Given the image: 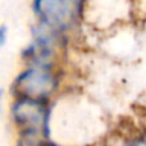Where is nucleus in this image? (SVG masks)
Returning <instances> with one entry per match:
<instances>
[{"label": "nucleus", "mask_w": 146, "mask_h": 146, "mask_svg": "<svg viewBox=\"0 0 146 146\" xmlns=\"http://www.w3.org/2000/svg\"><path fill=\"white\" fill-rule=\"evenodd\" d=\"M56 88V78L45 67L31 68L15 80L14 90L22 99L44 100Z\"/></svg>", "instance_id": "f257e3e1"}, {"label": "nucleus", "mask_w": 146, "mask_h": 146, "mask_svg": "<svg viewBox=\"0 0 146 146\" xmlns=\"http://www.w3.org/2000/svg\"><path fill=\"white\" fill-rule=\"evenodd\" d=\"M80 3L74 0H35V10L53 28H67L77 17Z\"/></svg>", "instance_id": "f03ea898"}, {"label": "nucleus", "mask_w": 146, "mask_h": 146, "mask_svg": "<svg viewBox=\"0 0 146 146\" xmlns=\"http://www.w3.org/2000/svg\"><path fill=\"white\" fill-rule=\"evenodd\" d=\"M13 117L18 124L25 127V131L42 132L46 127L48 111L42 100L21 99L13 106Z\"/></svg>", "instance_id": "7ed1b4c3"}, {"label": "nucleus", "mask_w": 146, "mask_h": 146, "mask_svg": "<svg viewBox=\"0 0 146 146\" xmlns=\"http://www.w3.org/2000/svg\"><path fill=\"white\" fill-rule=\"evenodd\" d=\"M7 26H3L1 28H0V45H4L5 44V40H7Z\"/></svg>", "instance_id": "20e7f679"}, {"label": "nucleus", "mask_w": 146, "mask_h": 146, "mask_svg": "<svg viewBox=\"0 0 146 146\" xmlns=\"http://www.w3.org/2000/svg\"><path fill=\"white\" fill-rule=\"evenodd\" d=\"M135 146H146V141H139L135 144Z\"/></svg>", "instance_id": "39448f33"}, {"label": "nucleus", "mask_w": 146, "mask_h": 146, "mask_svg": "<svg viewBox=\"0 0 146 146\" xmlns=\"http://www.w3.org/2000/svg\"><path fill=\"white\" fill-rule=\"evenodd\" d=\"M74 1H77V3H80V4H81V1H82V0H74Z\"/></svg>", "instance_id": "423d86ee"}]
</instances>
